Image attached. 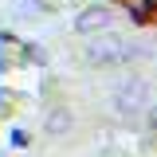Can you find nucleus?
I'll return each instance as SVG.
<instances>
[{"mask_svg":"<svg viewBox=\"0 0 157 157\" xmlns=\"http://www.w3.org/2000/svg\"><path fill=\"white\" fill-rule=\"evenodd\" d=\"M71 126H75V118H71V110H63V106H55V110L47 114V122H43V130H47L51 137H63Z\"/></svg>","mask_w":157,"mask_h":157,"instance_id":"obj_4","label":"nucleus"},{"mask_svg":"<svg viewBox=\"0 0 157 157\" xmlns=\"http://www.w3.org/2000/svg\"><path fill=\"white\" fill-rule=\"evenodd\" d=\"M149 122L157 126V102H149Z\"/></svg>","mask_w":157,"mask_h":157,"instance_id":"obj_6","label":"nucleus"},{"mask_svg":"<svg viewBox=\"0 0 157 157\" xmlns=\"http://www.w3.org/2000/svg\"><path fill=\"white\" fill-rule=\"evenodd\" d=\"M145 55H153V51L134 47L118 36H90V43H86V63H94V67H122L130 59H145Z\"/></svg>","mask_w":157,"mask_h":157,"instance_id":"obj_1","label":"nucleus"},{"mask_svg":"<svg viewBox=\"0 0 157 157\" xmlns=\"http://www.w3.org/2000/svg\"><path fill=\"white\" fill-rule=\"evenodd\" d=\"M110 24H114V12L102 8V4H94V8H86V12L75 16V32L78 36H98V32H106Z\"/></svg>","mask_w":157,"mask_h":157,"instance_id":"obj_3","label":"nucleus"},{"mask_svg":"<svg viewBox=\"0 0 157 157\" xmlns=\"http://www.w3.org/2000/svg\"><path fill=\"white\" fill-rule=\"evenodd\" d=\"M12 16L16 20H39V16H47V4L43 0H16L12 4Z\"/></svg>","mask_w":157,"mask_h":157,"instance_id":"obj_5","label":"nucleus"},{"mask_svg":"<svg viewBox=\"0 0 157 157\" xmlns=\"http://www.w3.org/2000/svg\"><path fill=\"white\" fill-rule=\"evenodd\" d=\"M149 102H153V90H149L145 78H137V75H126L114 86V114H122V118H137Z\"/></svg>","mask_w":157,"mask_h":157,"instance_id":"obj_2","label":"nucleus"}]
</instances>
